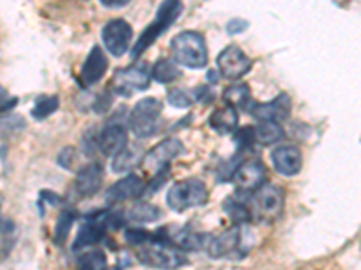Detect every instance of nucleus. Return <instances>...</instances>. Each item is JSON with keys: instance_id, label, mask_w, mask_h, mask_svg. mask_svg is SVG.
<instances>
[{"instance_id": "1", "label": "nucleus", "mask_w": 361, "mask_h": 270, "mask_svg": "<svg viewBox=\"0 0 361 270\" xmlns=\"http://www.w3.org/2000/svg\"><path fill=\"white\" fill-rule=\"evenodd\" d=\"M253 243V231L247 227V224H240L231 227L230 231H224L219 236L209 238L206 243V252L209 258L215 259H240L250 252Z\"/></svg>"}, {"instance_id": "6", "label": "nucleus", "mask_w": 361, "mask_h": 270, "mask_svg": "<svg viewBox=\"0 0 361 270\" xmlns=\"http://www.w3.org/2000/svg\"><path fill=\"white\" fill-rule=\"evenodd\" d=\"M161 114H163V105H161L159 99L143 98L141 101L135 103V107L132 108L130 115H128L132 131L141 139H147V137L154 135L159 127Z\"/></svg>"}, {"instance_id": "12", "label": "nucleus", "mask_w": 361, "mask_h": 270, "mask_svg": "<svg viewBox=\"0 0 361 270\" xmlns=\"http://www.w3.org/2000/svg\"><path fill=\"white\" fill-rule=\"evenodd\" d=\"M183 150H185V144L180 143V139L170 137V139L161 141V143L156 144L150 152L145 153L141 164H143L148 172L157 173L163 168H166L170 160H173L177 155H180Z\"/></svg>"}, {"instance_id": "39", "label": "nucleus", "mask_w": 361, "mask_h": 270, "mask_svg": "<svg viewBox=\"0 0 361 270\" xmlns=\"http://www.w3.org/2000/svg\"><path fill=\"white\" fill-rule=\"evenodd\" d=\"M13 229V224H9V220H6L2 214H0V231H11Z\"/></svg>"}, {"instance_id": "17", "label": "nucleus", "mask_w": 361, "mask_h": 270, "mask_svg": "<svg viewBox=\"0 0 361 270\" xmlns=\"http://www.w3.org/2000/svg\"><path fill=\"white\" fill-rule=\"evenodd\" d=\"M128 135L121 123H111L103 128L98 134V150H102L103 155L114 157L127 146Z\"/></svg>"}, {"instance_id": "40", "label": "nucleus", "mask_w": 361, "mask_h": 270, "mask_svg": "<svg viewBox=\"0 0 361 270\" xmlns=\"http://www.w3.org/2000/svg\"><path fill=\"white\" fill-rule=\"evenodd\" d=\"M219 74L215 72V70H209L208 72V82H212V83H217L219 82V78H217Z\"/></svg>"}, {"instance_id": "13", "label": "nucleus", "mask_w": 361, "mask_h": 270, "mask_svg": "<svg viewBox=\"0 0 361 270\" xmlns=\"http://www.w3.org/2000/svg\"><path fill=\"white\" fill-rule=\"evenodd\" d=\"M266 176L267 169L264 168V164H260L259 160H247V162H243L240 166H237L231 179H233V184L237 188V191L255 193L260 186H264Z\"/></svg>"}, {"instance_id": "33", "label": "nucleus", "mask_w": 361, "mask_h": 270, "mask_svg": "<svg viewBox=\"0 0 361 270\" xmlns=\"http://www.w3.org/2000/svg\"><path fill=\"white\" fill-rule=\"evenodd\" d=\"M250 27V22L243 20V18H233L226 24V33L230 34V37H235V34L244 33L246 29Z\"/></svg>"}, {"instance_id": "34", "label": "nucleus", "mask_w": 361, "mask_h": 270, "mask_svg": "<svg viewBox=\"0 0 361 270\" xmlns=\"http://www.w3.org/2000/svg\"><path fill=\"white\" fill-rule=\"evenodd\" d=\"M109 92H111V90H103V94H99L98 96V99H96V103H94V112H98V114H103V112H107L109 108V105H111L112 103V98H111V94H109Z\"/></svg>"}, {"instance_id": "22", "label": "nucleus", "mask_w": 361, "mask_h": 270, "mask_svg": "<svg viewBox=\"0 0 361 270\" xmlns=\"http://www.w3.org/2000/svg\"><path fill=\"white\" fill-rule=\"evenodd\" d=\"M222 98H224L226 105L233 107L235 110H244V108L250 107L251 103L250 85L247 83H235V85H230L224 90Z\"/></svg>"}, {"instance_id": "2", "label": "nucleus", "mask_w": 361, "mask_h": 270, "mask_svg": "<svg viewBox=\"0 0 361 270\" xmlns=\"http://www.w3.org/2000/svg\"><path fill=\"white\" fill-rule=\"evenodd\" d=\"M135 249H137L135 250L137 262L157 270H176L188 263L183 250L170 245L161 238H156V234H152V240H148L147 243L135 247Z\"/></svg>"}, {"instance_id": "36", "label": "nucleus", "mask_w": 361, "mask_h": 270, "mask_svg": "<svg viewBox=\"0 0 361 270\" xmlns=\"http://www.w3.org/2000/svg\"><path fill=\"white\" fill-rule=\"evenodd\" d=\"M214 92L209 86H197V90H193V101H202L209 103L214 101Z\"/></svg>"}, {"instance_id": "16", "label": "nucleus", "mask_w": 361, "mask_h": 270, "mask_svg": "<svg viewBox=\"0 0 361 270\" xmlns=\"http://www.w3.org/2000/svg\"><path fill=\"white\" fill-rule=\"evenodd\" d=\"M103 179H105V172L99 162H90L83 166L76 175V182H74V189L82 198L94 197L96 193L102 189Z\"/></svg>"}, {"instance_id": "14", "label": "nucleus", "mask_w": 361, "mask_h": 270, "mask_svg": "<svg viewBox=\"0 0 361 270\" xmlns=\"http://www.w3.org/2000/svg\"><path fill=\"white\" fill-rule=\"evenodd\" d=\"M291 98L288 94H279L275 99H271L267 103H257L251 108V115L259 121H273V123H280L291 115Z\"/></svg>"}, {"instance_id": "28", "label": "nucleus", "mask_w": 361, "mask_h": 270, "mask_svg": "<svg viewBox=\"0 0 361 270\" xmlns=\"http://www.w3.org/2000/svg\"><path fill=\"white\" fill-rule=\"evenodd\" d=\"M224 211L228 213V217L235 221L237 225L247 224L251 220V211L243 204V202L235 200V198H226L224 204H222Z\"/></svg>"}, {"instance_id": "37", "label": "nucleus", "mask_w": 361, "mask_h": 270, "mask_svg": "<svg viewBox=\"0 0 361 270\" xmlns=\"http://www.w3.org/2000/svg\"><path fill=\"white\" fill-rule=\"evenodd\" d=\"M74 159H76V152H74V148H63V152L60 153V157H58V162H60V166H62V168L71 169V164L74 162Z\"/></svg>"}, {"instance_id": "4", "label": "nucleus", "mask_w": 361, "mask_h": 270, "mask_svg": "<svg viewBox=\"0 0 361 270\" xmlns=\"http://www.w3.org/2000/svg\"><path fill=\"white\" fill-rule=\"evenodd\" d=\"M173 60L188 69H204L208 65V47L206 40L197 31H185L177 34L170 44Z\"/></svg>"}, {"instance_id": "38", "label": "nucleus", "mask_w": 361, "mask_h": 270, "mask_svg": "<svg viewBox=\"0 0 361 270\" xmlns=\"http://www.w3.org/2000/svg\"><path fill=\"white\" fill-rule=\"evenodd\" d=\"M99 2L107 8H121V6L128 4L130 0H99Z\"/></svg>"}, {"instance_id": "11", "label": "nucleus", "mask_w": 361, "mask_h": 270, "mask_svg": "<svg viewBox=\"0 0 361 270\" xmlns=\"http://www.w3.org/2000/svg\"><path fill=\"white\" fill-rule=\"evenodd\" d=\"M253 67V60L238 45H228L217 56L219 74L226 79H238Z\"/></svg>"}, {"instance_id": "18", "label": "nucleus", "mask_w": 361, "mask_h": 270, "mask_svg": "<svg viewBox=\"0 0 361 270\" xmlns=\"http://www.w3.org/2000/svg\"><path fill=\"white\" fill-rule=\"evenodd\" d=\"M271 162L283 176H295L302 169V153L296 146H279L271 153Z\"/></svg>"}, {"instance_id": "26", "label": "nucleus", "mask_w": 361, "mask_h": 270, "mask_svg": "<svg viewBox=\"0 0 361 270\" xmlns=\"http://www.w3.org/2000/svg\"><path fill=\"white\" fill-rule=\"evenodd\" d=\"M78 270H107V256L99 249H90L80 254Z\"/></svg>"}, {"instance_id": "21", "label": "nucleus", "mask_w": 361, "mask_h": 270, "mask_svg": "<svg viewBox=\"0 0 361 270\" xmlns=\"http://www.w3.org/2000/svg\"><path fill=\"white\" fill-rule=\"evenodd\" d=\"M145 153L141 152L140 148H127L119 153H116L114 160H112V172L114 173H127L130 169H134L135 166H140L141 160H143Z\"/></svg>"}, {"instance_id": "35", "label": "nucleus", "mask_w": 361, "mask_h": 270, "mask_svg": "<svg viewBox=\"0 0 361 270\" xmlns=\"http://www.w3.org/2000/svg\"><path fill=\"white\" fill-rule=\"evenodd\" d=\"M17 105V98H13V96H9L8 90L4 89V86L0 85V112H6L9 110V108H13Z\"/></svg>"}, {"instance_id": "19", "label": "nucleus", "mask_w": 361, "mask_h": 270, "mask_svg": "<svg viewBox=\"0 0 361 270\" xmlns=\"http://www.w3.org/2000/svg\"><path fill=\"white\" fill-rule=\"evenodd\" d=\"M147 191V182L137 175H128L125 179L118 180L116 184H112L107 191L109 202H125L132 200V198L141 197Z\"/></svg>"}, {"instance_id": "5", "label": "nucleus", "mask_w": 361, "mask_h": 270, "mask_svg": "<svg viewBox=\"0 0 361 270\" xmlns=\"http://www.w3.org/2000/svg\"><path fill=\"white\" fill-rule=\"evenodd\" d=\"M208 202V188L202 180L186 179L173 184L166 195V204L176 213H185Z\"/></svg>"}, {"instance_id": "10", "label": "nucleus", "mask_w": 361, "mask_h": 270, "mask_svg": "<svg viewBox=\"0 0 361 270\" xmlns=\"http://www.w3.org/2000/svg\"><path fill=\"white\" fill-rule=\"evenodd\" d=\"M132 37H134L132 25L123 18H114L103 25L102 40L105 44V49L116 58L123 56L130 49Z\"/></svg>"}, {"instance_id": "31", "label": "nucleus", "mask_w": 361, "mask_h": 270, "mask_svg": "<svg viewBox=\"0 0 361 270\" xmlns=\"http://www.w3.org/2000/svg\"><path fill=\"white\" fill-rule=\"evenodd\" d=\"M125 238H127V242L132 243L134 247H140L143 245V243H147L148 240H152V233H148V231L143 229H127Z\"/></svg>"}, {"instance_id": "3", "label": "nucleus", "mask_w": 361, "mask_h": 270, "mask_svg": "<svg viewBox=\"0 0 361 270\" xmlns=\"http://www.w3.org/2000/svg\"><path fill=\"white\" fill-rule=\"evenodd\" d=\"M180 13H183V2L180 0H163L159 9H157V15L154 18V22L140 34V38H137V41L134 45V49L130 51L132 60L140 58L150 45L156 44L157 38L163 33H166L176 24L177 18L180 17Z\"/></svg>"}, {"instance_id": "32", "label": "nucleus", "mask_w": 361, "mask_h": 270, "mask_svg": "<svg viewBox=\"0 0 361 270\" xmlns=\"http://www.w3.org/2000/svg\"><path fill=\"white\" fill-rule=\"evenodd\" d=\"M237 143L240 150H247L251 144L255 143V135H253V127H244L237 130Z\"/></svg>"}, {"instance_id": "15", "label": "nucleus", "mask_w": 361, "mask_h": 270, "mask_svg": "<svg viewBox=\"0 0 361 270\" xmlns=\"http://www.w3.org/2000/svg\"><path fill=\"white\" fill-rule=\"evenodd\" d=\"M107 69V54L103 53V49L99 45H94V47L90 49L89 56L85 58V62H83L82 72H80V82H82L83 86L96 85V83L102 82V78L105 76Z\"/></svg>"}, {"instance_id": "24", "label": "nucleus", "mask_w": 361, "mask_h": 270, "mask_svg": "<svg viewBox=\"0 0 361 270\" xmlns=\"http://www.w3.org/2000/svg\"><path fill=\"white\" fill-rule=\"evenodd\" d=\"M150 78L157 83H172L176 82L177 78H180V69L177 67V63H173L169 58H161L154 63L152 70H150Z\"/></svg>"}, {"instance_id": "29", "label": "nucleus", "mask_w": 361, "mask_h": 270, "mask_svg": "<svg viewBox=\"0 0 361 270\" xmlns=\"http://www.w3.org/2000/svg\"><path fill=\"white\" fill-rule=\"evenodd\" d=\"M74 220H76V214H74L73 211H69V209H66V211L60 213L56 221V229H54V242L62 243L63 240H66Z\"/></svg>"}, {"instance_id": "9", "label": "nucleus", "mask_w": 361, "mask_h": 270, "mask_svg": "<svg viewBox=\"0 0 361 270\" xmlns=\"http://www.w3.org/2000/svg\"><path fill=\"white\" fill-rule=\"evenodd\" d=\"M114 221H119V218L112 213H96L89 218L87 221H83L82 229H80L78 238L76 242L73 243L74 250H83L87 247H92L94 243L102 242L103 236L107 234V231L111 227H118Z\"/></svg>"}, {"instance_id": "23", "label": "nucleus", "mask_w": 361, "mask_h": 270, "mask_svg": "<svg viewBox=\"0 0 361 270\" xmlns=\"http://www.w3.org/2000/svg\"><path fill=\"white\" fill-rule=\"evenodd\" d=\"M255 143L262 144V146H269V144L279 143L283 137V128L280 123H273V121H260L257 127L253 128Z\"/></svg>"}, {"instance_id": "25", "label": "nucleus", "mask_w": 361, "mask_h": 270, "mask_svg": "<svg viewBox=\"0 0 361 270\" xmlns=\"http://www.w3.org/2000/svg\"><path fill=\"white\" fill-rule=\"evenodd\" d=\"M127 218L130 221H134V224H150V221L159 220L161 211L157 205L141 202V204H135L128 209Z\"/></svg>"}, {"instance_id": "7", "label": "nucleus", "mask_w": 361, "mask_h": 270, "mask_svg": "<svg viewBox=\"0 0 361 270\" xmlns=\"http://www.w3.org/2000/svg\"><path fill=\"white\" fill-rule=\"evenodd\" d=\"M283 189L275 184H264L253 193V213L264 221H275L282 214Z\"/></svg>"}, {"instance_id": "20", "label": "nucleus", "mask_w": 361, "mask_h": 270, "mask_svg": "<svg viewBox=\"0 0 361 270\" xmlns=\"http://www.w3.org/2000/svg\"><path fill=\"white\" fill-rule=\"evenodd\" d=\"M208 124L217 134H231L238 127V110H235L230 105L215 108L214 114L208 117Z\"/></svg>"}, {"instance_id": "8", "label": "nucleus", "mask_w": 361, "mask_h": 270, "mask_svg": "<svg viewBox=\"0 0 361 270\" xmlns=\"http://www.w3.org/2000/svg\"><path fill=\"white\" fill-rule=\"evenodd\" d=\"M150 72L145 65H132L119 69L114 72L111 90L118 96L130 98L134 92L147 90L150 86Z\"/></svg>"}, {"instance_id": "27", "label": "nucleus", "mask_w": 361, "mask_h": 270, "mask_svg": "<svg viewBox=\"0 0 361 270\" xmlns=\"http://www.w3.org/2000/svg\"><path fill=\"white\" fill-rule=\"evenodd\" d=\"M60 107V98L58 96H40V98L35 101V107L31 110V115H33L37 121H44L49 115H53L54 112Z\"/></svg>"}, {"instance_id": "30", "label": "nucleus", "mask_w": 361, "mask_h": 270, "mask_svg": "<svg viewBox=\"0 0 361 270\" xmlns=\"http://www.w3.org/2000/svg\"><path fill=\"white\" fill-rule=\"evenodd\" d=\"M166 101H169L173 108H190L193 105V96H190L186 90L173 89L170 90L169 96H166Z\"/></svg>"}]
</instances>
